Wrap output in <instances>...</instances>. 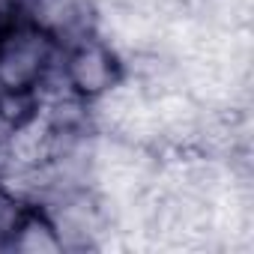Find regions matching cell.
I'll return each instance as SVG.
<instances>
[{
  "label": "cell",
  "instance_id": "cell-1",
  "mask_svg": "<svg viewBox=\"0 0 254 254\" xmlns=\"http://www.w3.org/2000/svg\"><path fill=\"white\" fill-rule=\"evenodd\" d=\"M57 39L30 21L3 27L0 33V90L3 93H39L54 72Z\"/></svg>",
  "mask_w": 254,
  "mask_h": 254
},
{
  "label": "cell",
  "instance_id": "cell-2",
  "mask_svg": "<svg viewBox=\"0 0 254 254\" xmlns=\"http://www.w3.org/2000/svg\"><path fill=\"white\" fill-rule=\"evenodd\" d=\"M60 72H63V84L75 96L96 102L123 81L126 69L111 42H105L93 33H81L78 39H72L66 45Z\"/></svg>",
  "mask_w": 254,
  "mask_h": 254
},
{
  "label": "cell",
  "instance_id": "cell-3",
  "mask_svg": "<svg viewBox=\"0 0 254 254\" xmlns=\"http://www.w3.org/2000/svg\"><path fill=\"white\" fill-rule=\"evenodd\" d=\"M24 21L51 33L57 42L84 27L87 0H21Z\"/></svg>",
  "mask_w": 254,
  "mask_h": 254
},
{
  "label": "cell",
  "instance_id": "cell-4",
  "mask_svg": "<svg viewBox=\"0 0 254 254\" xmlns=\"http://www.w3.org/2000/svg\"><path fill=\"white\" fill-rule=\"evenodd\" d=\"M9 245L15 251L24 254H51V251H63V239L54 227V221L48 215L39 212H27L21 218V224L15 227V233L9 236Z\"/></svg>",
  "mask_w": 254,
  "mask_h": 254
},
{
  "label": "cell",
  "instance_id": "cell-5",
  "mask_svg": "<svg viewBox=\"0 0 254 254\" xmlns=\"http://www.w3.org/2000/svg\"><path fill=\"white\" fill-rule=\"evenodd\" d=\"M24 215H27V209H24L21 197H18L12 189L0 186V239L9 242V236L15 233V227L21 224Z\"/></svg>",
  "mask_w": 254,
  "mask_h": 254
},
{
  "label": "cell",
  "instance_id": "cell-6",
  "mask_svg": "<svg viewBox=\"0 0 254 254\" xmlns=\"http://www.w3.org/2000/svg\"><path fill=\"white\" fill-rule=\"evenodd\" d=\"M0 33H3V21H0Z\"/></svg>",
  "mask_w": 254,
  "mask_h": 254
}]
</instances>
